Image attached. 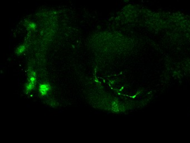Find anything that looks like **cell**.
I'll return each instance as SVG.
<instances>
[{"label": "cell", "instance_id": "cell-1", "mask_svg": "<svg viewBox=\"0 0 190 143\" xmlns=\"http://www.w3.org/2000/svg\"><path fill=\"white\" fill-rule=\"evenodd\" d=\"M36 84L35 73L34 72H32L30 76L29 81L26 84V90L27 92L31 91L35 86Z\"/></svg>", "mask_w": 190, "mask_h": 143}, {"label": "cell", "instance_id": "cell-2", "mask_svg": "<svg viewBox=\"0 0 190 143\" xmlns=\"http://www.w3.org/2000/svg\"><path fill=\"white\" fill-rule=\"evenodd\" d=\"M50 90V86L48 84H42L40 86L39 91L42 95H46Z\"/></svg>", "mask_w": 190, "mask_h": 143}, {"label": "cell", "instance_id": "cell-3", "mask_svg": "<svg viewBox=\"0 0 190 143\" xmlns=\"http://www.w3.org/2000/svg\"><path fill=\"white\" fill-rule=\"evenodd\" d=\"M24 50H25V48H24V47H21V48H19V49H18V51H19V53H21L22 52H23V51H24Z\"/></svg>", "mask_w": 190, "mask_h": 143}]
</instances>
